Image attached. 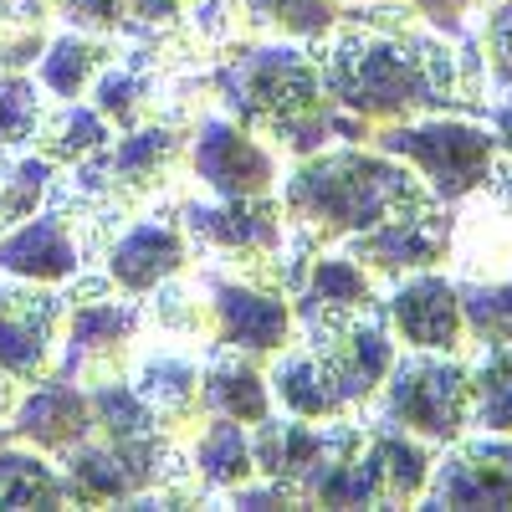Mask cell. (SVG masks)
<instances>
[{"mask_svg": "<svg viewBox=\"0 0 512 512\" xmlns=\"http://www.w3.org/2000/svg\"><path fill=\"white\" fill-rule=\"evenodd\" d=\"M333 103L369 134L431 113H482L477 36L451 41L405 0H349L333 26L308 41Z\"/></svg>", "mask_w": 512, "mask_h": 512, "instance_id": "obj_1", "label": "cell"}, {"mask_svg": "<svg viewBox=\"0 0 512 512\" xmlns=\"http://www.w3.org/2000/svg\"><path fill=\"white\" fill-rule=\"evenodd\" d=\"M205 82L216 108L272 144L282 159H303L328 144H369V128L333 103L308 41H231L205 67Z\"/></svg>", "mask_w": 512, "mask_h": 512, "instance_id": "obj_2", "label": "cell"}, {"mask_svg": "<svg viewBox=\"0 0 512 512\" xmlns=\"http://www.w3.org/2000/svg\"><path fill=\"white\" fill-rule=\"evenodd\" d=\"M277 200L287 210V241L318 256L405 216L420 200H431V190L405 159L374 144H328L287 159Z\"/></svg>", "mask_w": 512, "mask_h": 512, "instance_id": "obj_3", "label": "cell"}, {"mask_svg": "<svg viewBox=\"0 0 512 512\" xmlns=\"http://www.w3.org/2000/svg\"><path fill=\"white\" fill-rule=\"evenodd\" d=\"M144 297L113 287L103 272H77L67 282V328H62V364L57 374L77 379L82 390L128 379L144 344Z\"/></svg>", "mask_w": 512, "mask_h": 512, "instance_id": "obj_4", "label": "cell"}, {"mask_svg": "<svg viewBox=\"0 0 512 512\" xmlns=\"http://www.w3.org/2000/svg\"><path fill=\"white\" fill-rule=\"evenodd\" d=\"M364 410L431 446L461 441L472 431V369H466V354H431V349L395 354L379 395Z\"/></svg>", "mask_w": 512, "mask_h": 512, "instance_id": "obj_5", "label": "cell"}, {"mask_svg": "<svg viewBox=\"0 0 512 512\" xmlns=\"http://www.w3.org/2000/svg\"><path fill=\"white\" fill-rule=\"evenodd\" d=\"M369 144L405 159L441 205L466 200L497 164V134L472 113H431V118L390 123V128H374Z\"/></svg>", "mask_w": 512, "mask_h": 512, "instance_id": "obj_6", "label": "cell"}, {"mask_svg": "<svg viewBox=\"0 0 512 512\" xmlns=\"http://www.w3.org/2000/svg\"><path fill=\"white\" fill-rule=\"evenodd\" d=\"M67 292L0 272V420H11L21 395L62 364Z\"/></svg>", "mask_w": 512, "mask_h": 512, "instance_id": "obj_7", "label": "cell"}, {"mask_svg": "<svg viewBox=\"0 0 512 512\" xmlns=\"http://www.w3.org/2000/svg\"><path fill=\"white\" fill-rule=\"evenodd\" d=\"M277 180H282V154L256 139L251 128H241L231 113H221L210 98L190 123V185L236 200V195H272Z\"/></svg>", "mask_w": 512, "mask_h": 512, "instance_id": "obj_8", "label": "cell"}, {"mask_svg": "<svg viewBox=\"0 0 512 512\" xmlns=\"http://www.w3.org/2000/svg\"><path fill=\"white\" fill-rule=\"evenodd\" d=\"M200 369H205V344L175 333H144L134 364H128V390L144 400L159 431L180 446L205 425Z\"/></svg>", "mask_w": 512, "mask_h": 512, "instance_id": "obj_9", "label": "cell"}, {"mask_svg": "<svg viewBox=\"0 0 512 512\" xmlns=\"http://www.w3.org/2000/svg\"><path fill=\"white\" fill-rule=\"evenodd\" d=\"M200 282L210 303V349H236L267 364L277 349H287L297 338V313L287 292L216 272V267H200Z\"/></svg>", "mask_w": 512, "mask_h": 512, "instance_id": "obj_10", "label": "cell"}, {"mask_svg": "<svg viewBox=\"0 0 512 512\" xmlns=\"http://www.w3.org/2000/svg\"><path fill=\"white\" fill-rule=\"evenodd\" d=\"M297 338H308V349L318 354V364L338 384V395L349 400V410H364L379 395L384 374H390V364L400 354L384 308L338 318V323H318V328H297Z\"/></svg>", "mask_w": 512, "mask_h": 512, "instance_id": "obj_11", "label": "cell"}, {"mask_svg": "<svg viewBox=\"0 0 512 512\" xmlns=\"http://www.w3.org/2000/svg\"><path fill=\"white\" fill-rule=\"evenodd\" d=\"M338 251H349L379 287H395L410 272L446 267L451 262V205H441L431 195V200H420L415 210H405V216L384 221L379 231L344 241Z\"/></svg>", "mask_w": 512, "mask_h": 512, "instance_id": "obj_12", "label": "cell"}, {"mask_svg": "<svg viewBox=\"0 0 512 512\" xmlns=\"http://www.w3.org/2000/svg\"><path fill=\"white\" fill-rule=\"evenodd\" d=\"M190 262H195V251H190V236L180 226V210H175V200H164V205L144 210V216H134L108 241V251L98 256V272L113 287L144 297L159 282L180 277Z\"/></svg>", "mask_w": 512, "mask_h": 512, "instance_id": "obj_13", "label": "cell"}, {"mask_svg": "<svg viewBox=\"0 0 512 512\" xmlns=\"http://www.w3.org/2000/svg\"><path fill=\"white\" fill-rule=\"evenodd\" d=\"M180 77L159 52L139 47V41L118 36V57L98 72V82L88 88V103L113 123V134H128V128H144L154 118H169L180 103Z\"/></svg>", "mask_w": 512, "mask_h": 512, "instance_id": "obj_14", "label": "cell"}, {"mask_svg": "<svg viewBox=\"0 0 512 512\" xmlns=\"http://www.w3.org/2000/svg\"><path fill=\"white\" fill-rule=\"evenodd\" d=\"M384 318H390V333L400 338L405 349L466 354V359H472V338H466L456 277L441 272V267L410 272L395 287H384Z\"/></svg>", "mask_w": 512, "mask_h": 512, "instance_id": "obj_15", "label": "cell"}, {"mask_svg": "<svg viewBox=\"0 0 512 512\" xmlns=\"http://www.w3.org/2000/svg\"><path fill=\"white\" fill-rule=\"evenodd\" d=\"M420 507H512V436H472L436 451Z\"/></svg>", "mask_w": 512, "mask_h": 512, "instance_id": "obj_16", "label": "cell"}, {"mask_svg": "<svg viewBox=\"0 0 512 512\" xmlns=\"http://www.w3.org/2000/svg\"><path fill=\"white\" fill-rule=\"evenodd\" d=\"M11 436L36 446V451H47L52 461H62L72 446H82L93 436V395L82 390L77 379L67 374H47V379H36L31 390L21 395V405L11 410Z\"/></svg>", "mask_w": 512, "mask_h": 512, "instance_id": "obj_17", "label": "cell"}, {"mask_svg": "<svg viewBox=\"0 0 512 512\" xmlns=\"http://www.w3.org/2000/svg\"><path fill=\"white\" fill-rule=\"evenodd\" d=\"M0 272L21 277V282H47V287H67L77 272H88L82 246L72 221L57 205H41L31 221H21L16 231L0 236Z\"/></svg>", "mask_w": 512, "mask_h": 512, "instance_id": "obj_18", "label": "cell"}, {"mask_svg": "<svg viewBox=\"0 0 512 512\" xmlns=\"http://www.w3.org/2000/svg\"><path fill=\"white\" fill-rule=\"evenodd\" d=\"M384 308V287L354 262L349 251H318L303 282L292 292V313L297 328H318V323H338V318H354V313H374Z\"/></svg>", "mask_w": 512, "mask_h": 512, "instance_id": "obj_19", "label": "cell"}, {"mask_svg": "<svg viewBox=\"0 0 512 512\" xmlns=\"http://www.w3.org/2000/svg\"><path fill=\"white\" fill-rule=\"evenodd\" d=\"M267 384H272V405L282 415L297 420H338V415H359L349 410V400L338 395V384L328 379V369L318 364V354L308 349V338H292L287 349H277L267 359Z\"/></svg>", "mask_w": 512, "mask_h": 512, "instance_id": "obj_20", "label": "cell"}, {"mask_svg": "<svg viewBox=\"0 0 512 512\" xmlns=\"http://www.w3.org/2000/svg\"><path fill=\"white\" fill-rule=\"evenodd\" d=\"M200 400H205V415L241 420L246 431L277 410L272 405V384H267V364L251 359V354H236V349H205Z\"/></svg>", "mask_w": 512, "mask_h": 512, "instance_id": "obj_21", "label": "cell"}, {"mask_svg": "<svg viewBox=\"0 0 512 512\" xmlns=\"http://www.w3.org/2000/svg\"><path fill=\"white\" fill-rule=\"evenodd\" d=\"M328 451V420H297L272 410L267 420L251 425V456H256V477H277L292 482L303 497V482L313 477V466Z\"/></svg>", "mask_w": 512, "mask_h": 512, "instance_id": "obj_22", "label": "cell"}, {"mask_svg": "<svg viewBox=\"0 0 512 512\" xmlns=\"http://www.w3.org/2000/svg\"><path fill=\"white\" fill-rule=\"evenodd\" d=\"M113 57H118V36H93V31L62 26L47 36V47H41L31 72L52 103H77V98H88V88Z\"/></svg>", "mask_w": 512, "mask_h": 512, "instance_id": "obj_23", "label": "cell"}, {"mask_svg": "<svg viewBox=\"0 0 512 512\" xmlns=\"http://www.w3.org/2000/svg\"><path fill=\"white\" fill-rule=\"evenodd\" d=\"M185 461L195 482L210 492V497H226L231 487L251 482L256 477V456H251V431L241 420H226V415H205V425L185 441Z\"/></svg>", "mask_w": 512, "mask_h": 512, "instance_id": "obj_24", "label": "cell"}, {"mask_svg": "<svg viewBox=\"0 0 512 512\" xmlns=\"http://www.w3.org/2000/svg\"><path fill=\"white\" fill-rule=\"evenodd\" d=\"M108 139H113V123L93 103L77 98V103H47V113H41V123H36L31 149L41 159H52L57 169H72L88 154H98Z\"/></svg>", "mask_w": 512, "mask_h": 512, "instance_id": "obj_25", "label": "cell"}, {"mask_svg": "<svg viewBox=\"0 0 512 512\" xmlns=\"http://www.w3.org/2000/svg\"><path fill=\"white\" fill-rule=\"evenodd\" d=\"M241 41H267V36H292L313 41L333 26L338 0H226Z\"/></svg>", "mask_w": 512, "mask_h": 512, "instance_id": "obj_26", "label": "cell"}, {"mask_svg": "<svg viewBox=\"0 0 512 512\" xmlns=\"http://www.w3.org/2000/svg\"><path fill=\"white\" fill-rule=\"evenodd\" d=\"M0 507H72L62 466L11 436L0 446Z\"/></svg>", "mask_w": 512, "mask_h": 512, "instance_id": "obj_27", "label": "cell"}, {"mask_svg": "<svg viewBox=\"0 0 512 512\" xmlns=\"http://www.w3.org/2000/svg\"><path fill=\"white\" fill-rule=\"evenodd\" d=\"M52 180H57V164L41 159L36 149H0V236L47 205Z\"/></svg>", "mask_w": 512, "mask_h": 512, "instance_id": "obj_28", "label": "cell"}, {"mask_svg": "<svg viewBox=\"0 0 512 512\" xmlns=\"http://www.w3.org/2000/svg\"><path fill=\"white\" fill-rule=\"evenodd\" d=\"M466 369H472V431L512 436V344L472 349Z\"/></svg>", "mask_w": 512, "mask_h": 512, "instance_id": "obj_29", "label": "cell"}, {"mask_svg": "<svg viewBox=\"0 0 512 512\" xmlns=\"http://www.w3.org/2000/svg\"><path fill=\"white\" fill-rule=\"evenodd\" d=\"M456 297H461V318H466V338H472V349L512 344V277L456 282Z\"/></svg>", "mask_w": 512, "mask_h": 512, "instance_id": "obj_30", "label": "cell"}, {"mask_svg": "<svg viewBox=\"0 0 512 512\" xmlns=\"http://www.w3.org/2000/svg\"><path fill=\"white\" fill-rule=\"evenodd\" d=\"M47 93H41L36 72L0 67V149H31L36 123L47 113Z\"/></svg>", "mask_w": 512, "mask_h": 512, "instance_id": "obj_31", "label": "cell"}, {"mask_svg": "<svg viewBox=\"0 0 512 512\" xmlns=\"http://www.w3.org/2000/svg\"><path fill=\"white\" fill-rule=\"evenodd\" d=\"M477 36V57H482V72L497 93L512 88V0H487L482 6V31Z\"/></svg>", "mask_w": 512, "mask_h": 512, "instance_id": "obj_32", "label": "cell"}, {"mask_svg": "<svg viewBox=\"0 0 512 512\" xmlns=\"http://www.w3.org/2000/svg\"><path fill=\"white\" fill-rule=\"evenodd\" d=\"M128 6L134 0H52V21L72 31H93V36H123Z\"/></svg>", "mask_w": 512, "mask_h": 512, "instance_id": "obj_33", "label": "cell"}, {"mask_svg": "<svg viewBox=\"0 0 512 512\" xmlns=\"http://www.w3.org/2000/svg\"><path fill=\"white\" fill-rule=\"evenodd\" d=\"M338 6H349V0H338ZM405 6H415L431 26H441L451 41H461L466 31H472V16H477V0H405Z\"/></svg>", "mask_w": 512, "mask_h": 512, "instance_id": "obj_34", "label": "cell"}, {"mask_svg": "<svg viewBox=\"0 0 512 512\" xmlns=\"http://www.w3.org/2000/svg\"><path fill=\"white\" fill-rule=\"evenodd\" d=\"M487 128H492V134H497V154L512 164V88L507 93H497V98H487Z\"/></svg>", "mask_w": 512, "mask_h": 512, "instance_id": "obj_35", "label": "cell"}, {"mask_svg": "<svg viewBox=\"0 0 512 512\" xmlns=\"http://www.w3.org/2000/svg\"><path fill=\"white\" fill-rule=\"evenodd\" d=\"M6 441H11V425H6V420H0V446H6Z\"/></svg>", "mask_w": 512, "mask_h": 512, "instance_id": "obj_36", "label": "cell"}, {"mask_svg": "<svg viewBox=\"0 0 512 512\" xmlns=\"http://www.w3.org/2000/svg\"><path fill=\"white\" fill-rule=\"evenodd\" d=\"M482 6H487V0H477V11H482Z\"/></svg>", "mask_w": 512, "mask_h": 512, "instance_id": "obj_37", "label": "cell"}]
</instances>
